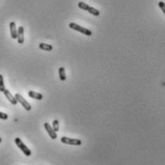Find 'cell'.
<instances>
[{"instance_id": "1", "label": "cell", "mask_w": 165, "mask_h": 165, "mask_svg": "<svg viewBox=\"0 0 165 165\" xmlns=\"http://www.w3.org/2000/svg\"><path fill=\"white\" fill-rule=\"evenodd\" d=\"M69 27H70V28L73 29V30L78 31V32H79V33H84L85 36H92V32H91L90 30H88L86 28H83V27L79 26L78 24H75V23H74V22L70 23V24H69Z\"/></svg>"}, {"instance_id": "2", "label": "cell", "mask_w": 165, "mask_h": 165, "mask_svg": "<svg viewBox=\"0 0 165 165\" xmlns=\"http://www.w3.org/2000/svg\"><path fill=\"white\" fill-rule=\"evenodd\" d=\"M14 142H15V144L17 145V147L20 149V150H21L23 153H24L26 156H29L32 155V152H31V150H30L28 147L26 146L24 143H23V141H22L20 139H19V137H16V139H14Z\"/></svg>"}, {"instance_id": "3", "label": "cell", "mask_w": 165, "mask_h": 165, "mask_svg": "<svg viewBox=\"0 0 165 165\" xmlns=\"http://www.w3.org/2000/svg\"><path fill=\"white\" fill-rule=\"evenodd\" d=\"M61 142L64 143V144H68V145H75V146H79V145L82 144L81 139H70V137H61Z\"/></svg>"}, {"instance_id": "4", "label": "cell", "mask_w": 165, "mask_h": 165, "mask_svg": "<svg viewBox=\"0 0 165 165\" xmlns=\"http://www.w3.org/2000/svg\"><path fill=\"white\" fill-rule=\"evenodd\" d=\"M14 97L16 98V100H17V102H19L20 103V104L24 107L25 108V110H27V111H31L32 110V106H31V104L26 100V99L22 97L21 95H19V94H15V95H14Z\"/></svg>"}, {"instance_id": "5", "label": "cell", "mask_w": 165, "mask_h": 165, "mask_svg": "<svg viewBox=\"0 0 165 165\" xmlns=\"http://www.w3.org/2000/svg\"><path fill=\"white\" fill-rule=\"evenodd\" d=\"M44 127H45V130L47 131V133L49 134V136L51 137L52 139H55L57 137V134L56 132L53 130V126H51V124L49 123V122H46V123L44 124Z\"/></svg>"}, {"instance_id": "6", "label": "cell", "mask_w": 165, "mask_h": 165, "mask_svg": "<svg viewBox=\"0 0 165 165\" xmlns=\"http://www.w3.org/2000/svg\"><path fill=\"white\" fill-rule=\"evenodd\" d=\"M17 41L19 44L24 43V28L22 26H19L17 29Z\"/></svg>"}, {"instance_id": "7", "label": "cell", "mask_w": 165, "mask_h": 165, "mask_svg": "<svg viewBox=\"0 0 165 165\" xmlns=\"http://www.w3.org/2000/svg\"><path fill=\"white\" fill-rule=\"evenodd\" d=\"M3 93H4V95H5V97L8 98V100H9V101L11 103V104H13V105H16V104H17L16 98H15L14 95L11 94V92H10L9 90L5 89V91H4Z\"/></svg>"}, {"instance_id": "8", "label": "cell", "mask_w": 165, "mask_h": 165, "mask_svg": "<svg viewBox=\"0 0 165 165\" xmlns=\"http://www.w3.org/2000/svg\"><path fill=\"white\" fill-rule=\"evenodd\" d=\"M10 30H11V36L14 39L17 38V29L15 26V22H11L10 23Z\"/></svg>"}, {"instance_id": "9", "label": "cell", "mask_w": 165, "mask_h": 165, "mask_svg": "<svg viewBox=\"0 0 165 165\" xmlns=\"http://www.w3.org/2000/svg\"><path fill=\"white\" fill-rule=\"evenodd\" d=\"M29 97L31 98H33V99H37V100H41L42 98H43V95L40 93H36V92L34 91H29Z\"/></svg>"}, {"instance_id": "10", "label": "cell", "mask_w": 165, "mask_h": 165, "mask_svg": "<svg viewBox=\"0 0 165 165\" xmlns=\"http://www.w3.org/2000/svg\"><path fill=\"white\" fill-rule=\"evenodd\" d=\"M39 48L41 50H43V51L50 52V51H52V50H53V46L49 45V44H46V43H40L39 44Z\"/></svg>"}, {"instance_id": "11", "label": "cell", "mask_w": 165, "mask_h": 165, "mask_svg": "<svg viewBox=\"0 0 165 165\" xmlns=\"http://www.w3.org/2000/svg\"><path fill=\"white\" fill-rule=\"evenodd\" d=\"M59 78L61 81H65L66 80V74H65V69L63 67H60L59 68Z\"/></svg>"}, {"instance_id": "12", "label": "cell", "mask_w": 165, "mask_h": 165, "mask_svg": "<svg viewBox=\"0 0 165 165\" xmlns=\"http://www.w3.org/2000/svg\"><path fill=\"white\" fill-rule=\"evenodd\" d=\"M87 11H89L91 14L95 15V16H98V15L100 14V13H99V11L97 10V9H95V8H94V7H89V9L87 10Z\"/></svg>"}, {"instance_id": "13", "label": "cell", "mask_w": 165, "mask_h": 165, "mask_svg": "<svg viewBox=\"0 0 165 165\" xmlns=\"http://www.w3.org/2000/svg\"><path fill=\"white\" fill-rule=\"evenodd\" d=\"M5 84H4V78H3V75H0V92H3L5 91Z\"/></svg>"}, {"instance_id": "14", "label": "cell", "mask_w": 165, "mask_h": 165, "mask_svg": "<svg viewBox=\"0 0 165 165\" xmlns=\"http://www.w3.org/2000/svg\"><path fill=\"white\" fill-rule=\"evenodd\" d=\"M53 130H55L56 133L58 132V130H59V123H58V120H57V119H55V120L53 121Z\"/></svg>"}, {"instance_id": "15", "label": "cell", "mask_w": 165, "mask_h": 165, "mask_svg": "<svg viewBox=\"0 0 165 165\" xmlns=\"http://www.w3.org/2000/svg\"><path fill=\"white\" fill-rule=\"evenodd\" d=\"M78 7L80 8L81 10H84V11H87L88 9H89V5H87L86 3H84V2H79L78 3Z\"/></svg>"}, {"instance_id": "16", "label": "cell", "mask_w": 165, "mask_h": 165, "mask_svg": "<svg viewBox=\"0 0 165 165\" xmlns=\"http://www.w3.org/2000/svg\"><path fill=\"white\" fill-rule=\"evenodd\" d=\"M8 115L5 114V113H2V112H0V119H3V120H6L8 119Z\"/></svg>"}, {"instance_id": "17", "label": "cell", "mask_w": 165, "mask_h": 165, "mask_svg": "<svg viewBox=\"0 0 165 165\" xmlns=\"http://www.w3.org/2000/svg\"><path fill=\"white\" fill-rule=\"evenodd\" d=\"M159 7L160 8V9H161V11H163L164 14H165V3L162 2V1H160V2L159 3Z\"/></svg>"}, {"instance_id": "18", "label": "cell", "mask_w": 165, "mask_h": 165, "mask_svg": "<svg viewBox=\"0 0 165 165\" xmlns=\"http://www.w3.org/2000/svg\"><path fill=\"white\" fill-rule=\"evenodd\" d=\"M1 141H2V139H1V137H0V142H1Z\"/></svg>"}]
</instances>
